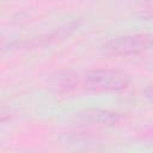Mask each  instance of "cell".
I'll list each match as a JSON object with an SVG mask.
<instances>
[{"mask_svg":"<svg viewBox=\"0 0 153 153\" xmlns=\"http://www.w3.org/2000/svg\"><path fill=\"white\" fill-rule=\"evenodd\" d=\"M84 86L94 92H120L128 87L130 79L122 71L112 68H96L85 73Z\"/></svg>","mask_w":153,"mask_h":153,"instance_id":"obj_1","label":"cell"},{"mask_svg":"<svg viewBox=\"0 0 153 153\" xmlns=\"http://www.w3.org/2000/svg\"><path fill=\"white\" fill-rule=\"evenodd\" d=\"M153 47V36L146 33H135L118 36L104 43L102 53L108 56H129L143 53Z\"/></svg>","mask_w":153,"mask_h":153,"instance_id":"obj_2","label":"cell"},{"mask_svg":"<svg viewBox=\"0 0 153 153\" xmlns=\"http://www.w3.org/2000/svg\"><path fill=\"white\" fill-rule=\"evenodd\" d=\"M79 25H80V20H73V22H69V23L55 29L54 31L31 37L29 39L13 42V43L8 44V48L11 50L12 49H36V48L60 43V42L65 41L66 38H68L79 27Z\"/></svg>","mask_w":153,"mask_h":153,"instance_id":"obj_3","label":"cell"},{"mask_svg":"<svg viewBox=\"0 0 153 153\" xmlns=\"http://www.w3.org/2000/svg\"><path fill=\"white\" fill-rule=\"evenodd\" d=\"M78 118L82 122L91 123V124H98V126H105V127H114L120 124L124 120V114L110 111V110H103V109H86L78 114Z\"/></svg>","mask_w":153,"mask_h":153,"instance_id":"obj_4","label":"cell"},{"mask_svg":"<svg viewBox=\"0 0 153 153\" xmlns=\"http://www.w3.org/2000/svg\"><path fill=\"white\" fill-rule=\"evenodd\" d=\"M143 96H145L148 100L153 102V85H148L147 87L143 88Z\"/></svg>","mask_w":153,"mask_h":153,"instance_id":"obj_5","label":"cell"},{"mask_svg":"<svg viewBox=\"0 0 153 153\" xmlns=\"http://www.w3.org/2000/svg\"><path fill=\"white\" fill-rule=\"evenodd\" d=\"M143 17H145V18H148V19H153V12H149V13L145 14Z\"/></svg>","mask_w":153,"mask_h":153,"instance_id":"obj_6","label":"cell"}]
</instances>
